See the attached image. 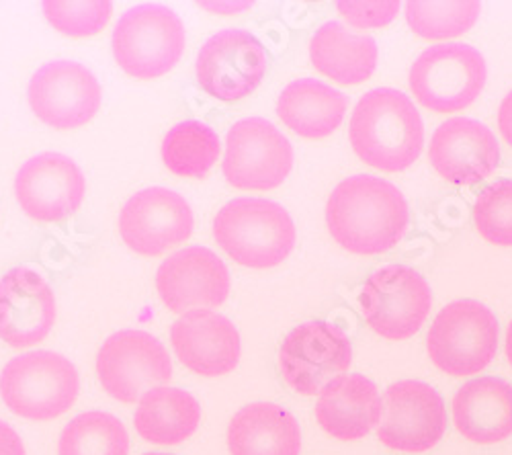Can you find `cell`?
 Instances as JSON below:
<instances>
[{
	"instance_id": "1",
	"label": "cell",
	"mask_w": 512,
	"mask_h": 455,
	"mask_svg": "<svg viewBox=\"0 0 512 455\" xmlns=\"http://www.w3.org/2000/svg\"><path fill=\"white\" fill-rule=\"evenodd\" d=\"M408 203L386 179L355 175L338 183L326 203L332 238L353 255H381L394 248L408 228Z\"/></svg>"
},
{
	"instance_id": "2",
	"label": "cell",
	"mask_w": 512,
	"mask_h": 455,
	"mask_svg": "<svg viewBox=\"0 0 512 455\" xmlns=\"http://www.w3.org/2000/svg\"><path fill=\"white\" fill-rule=\"evenodd\" d=\"M349 136L353 150L369 167L398 173L418 160L424 126L408 95L396 89H373L359 99Z\"/></svg>"
},
{
	"instance_id": "3",
	"label": "cell",
	"mask_w": 512,
	"mask_h": 455,
	"mask_svg": "<svg viewBox=\"0 0 512 455\" xmlns=\"http://www.w3.org/2000/svg\"><path fill=\"white\" fill-rule=\"evenodd\" d=\"M213 236L236 263L269 269L289 257L297 232L283 205L259 197H238L218 212Z\"/></svg>"
},
{
	"instance_id": "4",
	"label": "cell",
	"mask_w": 512,
	"mask_h": 455,
	"mask_svg": "<svg viewBox=\"0 0 512 455\" xmlns=\"http://www.w3.org/2000/svg\"><path fill=\"white\" fill-rule=\"evenodd\" d=\"M78 371L54 351H31L11 359L0 374V396L17 417L52 421L76 402Z\"/></svg>"
},
{
	"instance_id": "5",
	"label": "cell",
	"mask_w": 512,
	"mask_h": 455,
	"mask_svg": "<svg viewBox=\"0 0 512 455\" xmlns=\"http://www.w3.org/2000/svg\"><path fill=\"white\" fill-rule=\"evenodd\" d=\"M433 363L449 376H474L486 369L498 351V320L476 300L445 306L426 337Z\"/></svg>"
},
{
	"instance_id": "6",
	"label": "cell",
	"mask_w": 512,
	"mask_h": 455,
	"mask_svg": "<svg viewBox=\"0 0 512 455\" xmlns=\"http://www.w3.org/2000/svg\"><path fill=\"white\" fill-rule=\"evenodd\" d=\"M187 44L181 17L164 5L134 7L115 25L113 56L136 78H158L173 70Z\"/></svg>"
},
{
	"instance_id": "7",
	"label": "cell",
	"mask_w": 512,
	"mask_h": 455,
	"mask_svg": "<svg viewBox=\"0 0 512 455\" xmlns=\"http://www.w3.org/2000/svg\"><path fill=\"white\" fill-rule=\"evenodd\" d=\"M486 60L467 44L424 50L410 68V89L431 111L453 113L472 105L486 85Z\"/></svg>"
},
{
	"instance_id": "8",
	"label": "cell",
	"mask_w": 512,
	"mask_h": 455,
	"mask_svg": "<svg viewBox=\"0 0 512 455\" xmlns=\"http://www.w3.org/2000/svg\"><path fill=\"white\" fill-rule=\"evenodd\" d=\"M361 312L375 333L388 341L414 337L433 306L426 279L406 265L375 271L359 296Z\"/></svg>"
},
{
	"instance_id": "9",
	"label": "cell",
	"mask_w": 512,
	"mask_h": 455,
	"mask_svg": "<svg viewBox=\"0 0 512 455\" xmlns=\"http://www.w3.org/2000/svg\"><path fill=\"white\" fill-rule=\"evenodd\" d=\"M97 376L103 390L125 404L142 400L173 378V363L164 345L144 330H119L97 357Z\"/></svg>"
},
{
	"instance_id": "10",
	"label": "cell",
	"mask_w": 512,
	"mask_h": 455,
	"mask_svg": "<svg viewBox=\"0 0 512 455\" xmlns=\"http://www.w3.org/2000/svg\"><path fill=\"white\" fill-rule=\"evenodd\" d=\"M293 148L289 140L263 117L242 119L226 136L224 177L236 189L269 191L291 173Z\"/></svg>"
},
{
	"instance_id": "11",
	"label": "cell",
	"mask_w": 512,
	"mask_h": 455,
	"mask_svg": "<svg viewBox=\"0 0 512 455\" xmlns=\"http://www.w3.org/2000/svg\"><path fill=\"white\" fill-rule=\"evenodd\" d=\"M285 382L304 396L320 394L332 380L345 376L353 363V345L345 330L316 320L293 328L281 347Z\"/></svg>"
},
{
	"instance_id": "12",
	"label": "cell",
	"mask_w": 512,
	"mask_h": 455,
	"mask_svg": "<svg viewBox=\"0 0 512 455\" xmlns=\"http://www.w3.org/2000/svg\"><path fill=\"white\" fill-rule=\"evenodd\" d=\"M447 410L441 394L424 382L392 384L383 396L377 437L398 451L422 453L433 449L445 435Z\"/></svg>"
},
{
	"instance_id": "13",
	"label": "cell",
	"mask_w": 512,
	"mask_h": 455,
	"mask_svg": "<svg viewBox=\"0 0 512 455\" xmlns=\"http://www.w3.org/2000/svg\"><path fill=\"white\" fill-rule=\"evenodd\" d=\"M195 70L207 95L220 101H238L263 82L267 52L252 33L224 29L205 41Z\"/></svg>"
},
{
	"instance_id": "14",
	"label": "cell",
	"mask_w": 512,
	"mask_h": 455,
	"mask_svg": "<svg viewBox=\"0 0 512 455\" xmlns=\"http://www.w3.org/2000/svg\"><path fill=\"white\" fill-rule=\"evenodd\" d=\"M27 97L41 121L56 130H72L84 126L99 111L101 85L87 66L56 60L31 76Z\"/></svg>"
},
{
	"instance_id": "15",
	"label": "cell",
	"mask_w": 512,
	"mask_h": 455,
	"mask_svg": "<svg viewBox=\"0 0 512 455\" xmlns=\"http://www.w3.org/2000/svg\"><path fill=\"white\" fill-rule=\"evenodd\" d=\"M119 232L134 253L158 257L191 236V205L185 197L164 187L142 189L123 205Z\"/></svg>"
},
{
	"instance_id": "16",
	"label": "cell",
	"mask_w": 512,
	"mask_h": 455,
	"mask_svg": "<svg viewBox=\"0 0 512 455\" xmlns=\"http://www.w3.org/2000/svg\"><path fill=\"white\" fill-rule=\"evenodd\" d=\"M156 289L170 312L218 308L230 294L224 261L205 246H189L170 255L156 273Z\"/></svg>"
},
{
	"instance_id": "17",
	"label": "cell",
	"mask_w": 512,
	"mask_h": 455,
	"mask_svg": "<svg viewBox=\"0 0 512 455\" xmlns=\"http://www.w3.org/2000/svg\"><path fill=\"white\" fill-rule=\"evenodd\" d=\"M87 193L78 164L64 154L44 152L27 160L15 177L21 210L37 222H60L72 216Z\"/></svg>"
},
{
	"instance_id": "18",
	"label": "cell",
	"mask_w": 512,
	"mask_h": 455,
	"mask_svg": "<svg viewBox=\"0 0 512 455\" xmlns=\"http://www.w3.org/2000/svg\"><path fill=\"white\" fill-rule=\"evenodd\" d=\"M429 158L445 181L476 185L498 169L500 146L482 121L453 117L435 130Z\"/></svg>"
},
{
	"instance_id": "19",
	"label": "cell",
	"mask_w": 512,
	"mask_h": 455,
	"mask_svg": "<svg viewBox=\"0 0 512 455\" xmlns=\"http://www.w3.org/2000/svg\"><path fill=\"white\" fill-rule=\"evenodd\" d=\"M56 322V298L48 281L27 267L0 279V339L15 349L44 341Z\"/></svg>"
},
{
	"instance_id": "20",
	"label": "cell",
	"mask_w": 512,
	"mask_h": 455,
	"mask_svg": "<svg viewBox=\"0 0 512 455\" xmlns=\"http://www.w3.org/2000/svg\"><path fill=\"white\" fill-rule=\"evenodd\" d=\"M170 341L181 363L203 378L226 376L240 361L238 330L218 312L183 314L170 328Z\"/></svg>"
},
{
	"instance_id": "21",
	"label": "cell",
	"mask_w": 512,
	"mask_h": 455,
	"mask_svg": "<svg viewBox=\"0 0 512 455\" xmlns=\"http://www.w3.org/2000/svg\"><path fill=\"white\" fill-rule=\"evenodd\" d=\"M383 400L377 386L361 376H340L332 380L318 398L316 419L320 427L340 441H357L379 427Z\"/></svg>"
},
{
	"instance_id": "22",
	"label": "cell",
	"mask_w": 512,
	"mask_h": 455,
	"mask_svg": "<svg viewBox=\"0 0 512 455\" xmlns=\"http://www.w3.org/2000/svg\"><path fill=\"white\" fill-rule=\"evenodd\" d=\"M453 423L474 443L492 445L512 435V386L500 378H478L457 390Z\"/></svg>"
},
{
	"instance_id": "23",
	"label": "cell",
	"mask_w": 512,
	"mask_h": 455,
	"mask_svg": "<svg viewBox=\"0 0 512 455\" xmlns=\"http://www.w3.org/2000/svg\"><path fill=\"white\" fill-rule=\"evenodd\" d=\"M228 447L232 455H300V423L277 404L254 402L234 415Z\"/></svg>"
},
{
	"instance_id": "24",
	"label": "cell",
	"mask_w": 512,
	"mask_h": 455,
	"mask_svg": "<svg viewBox=\"0 0 512 455\" xmlns=\"http://www.w3.org/2000/svg\"><path fill=\"white\" fill-rule=\"evenodd\" d=\"M349 97L316 78H300L283 89L277 115L289 130L302 138H326L343 123Z\"/></svg>"
},
{
	"instance_id": "25",
	"label": "cell",
	"mask_w": 512,
	"mask_h": 455,
	"mask_svg": "<svg viewBox=\"0 0 512 455\" xmlns=\"http://www.w3.org/2000/svg\"><path fill=\"white\" fill-rule=\"evenodd\" d=\"M310 58L318 72L340 82L359 85L377 66V44L371 35H355L343 23H324L310 41Z\"/></svg>"
},
{
	"instance_id": "26",
	"label": "cell",
	"mask_w": 512,
	"mask_h": 455,
	"mask_svg": "<svg viewBox=\"0 0 512 455\" xmlns=\"http://www.w3.org/2000/svg\"><path fill=\"white\" fill-rule=\"evenodd\" d=\"M201 421V406L181 388L160 386L142 396L134 425L138 435L156 445H177L189 439Z\"/></svg>"
},
{
	"instance_id": "27",
	"label": "cell",
	"mask_w": 512,
	"mask_h": 455,
	"mask_svg": "<svg viewBox=\"0 0 512 455\" xmlns=\"http://www.w3.org/2000/svg\"><path fill=\"white\" fill-rule=\"evenodd\" d=\"M220 156V138L201 121L189 119L170 130L162 142V160L170 173L201 179Z\"/></svg>"
},
{
	"instance_id": "28",
	"label": "cell",
	"mask_w": 512,
	"mask_h": 455,
	"mask_svg": "<svg viewBox=\"0 0 512 455\" xmlns=\"http://www.w3.org/2000/svg\"><path fill=\"white\" fill-rule=\"evenodd\" d=\"M127 451L130 439L123 423L101 410L72 419L58 443V455H127Z\"/></svg>"
},
{
	"instance_id": "29",
	"label": "cell",
	"mask_w": 512,
	"mask_h": 455,
	"mask_svg": "<svg viewBox=\"0 0 512 455\" xmlns=\"http://www.w3.org/2000/svg\"><path fill=\"white\" fill-rule=\"evenodd\" d=\"M410 29L426 39H449L472 29L480 17L482 5L467 3H420L410 0L404 7Z\"/></svg>"
},
{
	"instance_id": "30",
	"label": "cell",
	"mask_w": 512,
	"mask_h": 455,
	"mask_svg": "<svg viewBox=\"0 0 512 455\" xmlns=\"http://www.w3.org/2000/svg\"><path fill=\"white\" fill-rule=\"evenodd\" d=\"M474 220L478 232L496 246H512V181L488 185L476 199Z\"/></svg>"
},
{
	"instance_id": "31",
	"label": "cell",
	"mask_w": 512,
	"mask_h": 455,
	"mask_svg": "<svg viewBox=\"0 0 512 455\" xmlns=\"http://www.w3.org/2000/svg\"><path fill=\"white\" fill-rule=\"evenodd\" d=\"M46 19L64 35L87 37L99 33L111 19L113 5L107 0L95 3H68V0H46L41 5Z\"/></svg>"
},
{
	"instance_id": "32",
	"label": "cell",
	"mask_w": 512,
	"mask_h": 455,
	"mask_svg": "<svg viewBox=\"0 0 512 455\" xmlns=\"http://www.w3.org/2000/svg\"><path fill=\"white\" fill-rule=\"evenodd\" d=\"M336 9L340 11L351 25L355 27H383L396 19L400 11V3H336Z\"/></svg>"
},
{
	"instance_id": "33",
	"label": "cell",
	"mask_w": 512,
	"mask_h": 455,
	"mask_svg": "<svg viewBox=\"0 0 512 455\" xmlns=\"http://www.w3.org/2000/svg\"><path fill=\"white\" fill-rule=\"evenodd\" d=\"M0 455H25L21 437L5 421H0Z\"/></svg>"
},
{
	"instance_id": "34",
	"label": "cell",
	"mask_w": 512,
	"mask_h": 455,
	"mask_svg": "<svg viewBox=\"0 0 512 455\" xmlns=\"http://www.w3.org/2000/svg\"><path fill=\"white\" fill-rule=\"evenodd\" d=\"M498 128L506 144L512 146V91L502 99L498 109Z\"/></svg>"
},
{
	"instance_id": "35",
	"label": "cell",
	"mask_w": 512,
	"mask_h": 455,
	"mask_svg": "<svg viewBox=\"0 0 512 455\" xmlns=\"http://www.w3.org/2000/svg\"><path fill=\"white\" fill-rule=\"evenodd\" d=\"M506 359L512 365V322L508 324V330H506Z\"/></svg>"
},
{
	"instance_id": "36",
	"label": "cell",
	"mask_w": 512,
	"mask_h": 455,
	"mask_svg": "<svg viewBox=\"0 0 512 455\" xmlns=\"http://www.w3.org/2000/svg\"><path fill=\"white\" fill-rule=\"evenodd\" d=\"M144 455H170V453H144Z\"/></svg>"
}]
</instances>
